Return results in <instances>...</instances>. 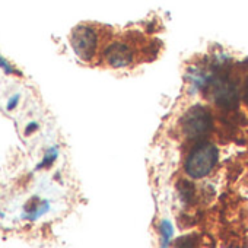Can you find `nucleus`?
Returning <instances> with one entry per match:
<instances>
[{
	"instance_id": "nucleus-1",
	"label": "nucleus",
	"mask_w": 248,
	"mask_h": 248,
	"mask_svg": "<svg viewBox=\"0 0 248 248\" xmlns=\"http://www.w3.org/2000/svg\"><path fill=\"white\" fill-rule=\"evenodd\" d=\"M217 158L219 152L216 146L210 143H203L193 149L188 155L186 161V172L191 178H203L210 174V171L217 162Z\"/></svg>"
},
{
	"instance_id": "nucleus-2",
	"label": "nucleus",
	"mask_w": 248,
	"mask_h": 248,
	"mask_svg": "<svg viewBox=\"0 0 248 248\" xmlns=\"http://www.w3.org/2000/svg\"><path fill=\"white\" fill-rule=\"evenodd\" d=\"M70 44L79 59L89 62L95 56L98 46L96 31L89 25H79L72 31Z\"/></svg>"
},
{
	"instance_id": "nucleus-8",
	"label": "nucleus",
	"mask_w": 248,
	"mask_h": 248,
	"mask_svg": "<svg viewBox=\"0 0 248 248\" xmlns=\"http://www.w3.org/2000/svg\"><path fill=\"white\" fill-rule=\"evenodd\" d=\"M0 69H2L6 75H19V76L22 75L19 70H16V69H15L5 57H2V56H0Z\"/></svg>"
},
{
	"instance_id": "nucleus-9",
	"label": "nucleus",
	"mask_w": 248,
	"mask_h": 248,
	"mask_svg": "<svg viewBox=\"0 0 248 248\" xmlns=\"http://www.w3.org/2000/svg\"><path fill=\"white\" fill-rule=\"evenodd\" d=\"M19 99H21V93H14V95L9 98L8 104H6V109H8V111H14V109L18 107Z\"/></svg>"
},
{
	"instance_id": "nucleus-6",
	"label": "nucleus",
	"mask_w": 248,
	"mask_h": 248,
	"mask_svg": "<svg viewBox=\"0 0 248 248\" xmlns=\"http://www.w3.org/2000/svg\"><path fill=\"white\" fill-rule=\"evenodd\" d=\"M57 158H59V146H51L50 149L46 151V154H44L41 162L37 165L35 170L40 171V170H48V168H51V165L56 162Z\"/></svg>"
},
{
	"instance_id": "nucleus-5",
	"label": "nucleus",
	"mask_w": 248,
	"mask_h": 248,
	"mask_svg": "<svg viewBox=\"0 0 248 248\" xmlns=\"http://www.w3.org/2000/svg\"><path fill=\"white\" fill-rule=\"evenodd\" d=\"M48 210L50 202L43 200L40 196H34L24 204V213L21 215V217L27 220H37L38 217L44 216Z\"/></svg>"
},
{
	"instance_id": "nucleus-10",
	"label": "nucleus",
	"mask_w": 248,
	"mask_h": 248,
	"mask_svg": "<svg viewBox=\"0 0 248 248\" xmlns=\"http://www.w3.org/2000/svg\"><path fill=\"white\" fill-rule=\"evenodd\" d=\"M38 129H40V124H38V123H35V121H32V123H30L28 126L25 127V130H24V135L28 138V136H31L34 132H37Z\"/></svg>"
},
{
	"instance_id": "nucleus-4",
	"label": "nucleus",
	"mask_w": 248,
	"mask_h": 248,
	"mask_svg": "<svg viewBox=\"0 0 248 248\" xmlns=\"http://www.w3.org/2000/svg\"><path fill=\"white\" fill-rule=\"evenodd\" d=\"M105 60L111 67H126L132 63L133 54L124 43H112L105 50Z\"/></svg>"
},
{
	"instance_id": "nucleus-7",
	"label": "nucleus",
	"mask_w": 248,
	"mask_h": 248,
	"mask_svg": "<svg viewBox=\"0 0 248 248\" xmlns=\"http://www.w3.org/2000/svg\"><path fill=\"white\" fill-rule=\"evenodd\" d=\"M161 233H162V245H168L170 244V239L172 238V233H174L172 225L168 220H164L162 222V225H161Z\"/></svg>"
},
{
	"instance_id": "nucleus-3",
	"label": "nucleus",
	"mask_w": 248,
	"mask_h": 248,
	"mask_svg": "<svg viewBox=\"0 0 248 248\" xmlns=\"http://www.w3.org/2000/svg\"><path fill=\"white\" fill-rule=\"evenodd\" d=\"M181 126L183 133L188 139H199L209 132L212 126V117L203 107H193L184 115Z\"/></svg>"
}]
</instances>
